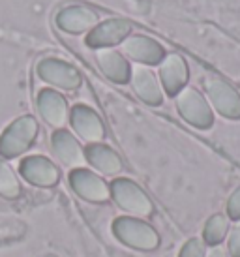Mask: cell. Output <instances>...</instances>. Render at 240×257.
<instances>
[{
    "instance_id": "cell-3",
    "label": "cell",
    "mask_w": 240,
    "mask_h": 257,
    "mask_svg": "<svg viewBox=\"0 0 240 257\" xmlns=\"http://www.w3.org/2000/svg\"><path fill=\"white\" fill-rule=\"evenodd\" d=\"M109 190L114 203L130 214L149 216L152 212V203L147 197V193L130 179H116Z\"/></svg>"
},
{
    "instance_id": "cell-8",
    "label": "cell",
    "mask_w": 240,
    "mask_h": 257,
    "mask_svg": "<svg viewBox=\"0 0 240 257\" xmlns=\"http://www.w3.org/2000/svg\"><path fill=\"white\" fill-rule=\"evenodd\" d=\"M51 147L58 160L70 167H77L85 162V152L77 143V139L71 136L68 130H57L51 139Z\"/></svg>"
},
{
    "instance_id": "cell-9",
    "label": "cell",
    "mask_w": 240,
    "mask_h": 257,
    "mask_svg": "<svg viewBox=\"0 0 240 257\" xmlns=\"http://www.w3.org/2000/svg\"><path fill=\"white\" fill-rule=\"evenodd\" d=\"M38 109H40L43 120L51 126H55V128H60L66 122V116H68L66 100L57 90H49V88L42 90L38 96Z\"/></svg>"
},
{
    "instance_id": "cell-4",
    "label": "cell",
    "mask_w": 240,
    "mask_h": 257,
    "mask_svg": "<svg viewBox=\"0 0 240 257\" xmlns=\"http://www.w3.org/2000/svg\"><path fill=\"white\" fill-rule=\"evenodd\" d=\"M38 75L45 83L55 85L58 88L73 90L81 85V75L71 64L58 60V58H45L38 64Z\"/></svg>"
},
{
    "instance_id": "cell-12",
    "label": "cell",
    "mask_w": 240,
    "mask_h": 257,
    "mask_svg": "<svg viewBox=\"0 0 240 257\" xmlns=\"http://www.w3.org/2000/svg\"><path fill=\"white\" fill-rule=\"evenodd\" d=\"M122 49H124L128 57H132L134 60H139V62H145V64H154L163 55L162 47L158 43L143 36L126 38L124 43H122Z\"/></svg>"
},
{
    "instance_id": "cell-16",
    "label": "cell",
    "mask_w": 240,
    "mask_h": 257,
    "mask_svg": "<svg viewBox=\"0 0 240 257\" xmlns=\"http://www.w3.org/2000/svg\"><path fill=\"white\" fill-rule=\"evenodd\" d=\"M162 79L167 92H175L186 79V68L178 57H169L162 66Z\"/></svg>"
},
{
    "instance_id": "cell-18",
    "label": "cell",
    "mask_w": 240,
    "mask_h": 257,
    "mask_svg": "<svg viewBox=\"0 0 240 257\" xmlns=\"http://www.w3.org/2000/svg\"><path fill=\"white\" fill-rule=\"evenodd\" d=\"M178 107L184 113V116L190 118L191 122L201 124V122L205 120V114H206L205 105L201 103V100L193 92H184L182 98L178 100Z\"/></svg>"
},
{
    "instance_id": "cell-13",
    "label": "cell",
    "mask_w": 240,
    "mask_h": 257,
    "mask_svg": "<svg viewBox=\"0 0 240 257\" xmlns=\"http://www.w3.org/2000/svg\"><path fill=\"white\" fill-rule=\"evenodd\" d=\"M96 60H98L101 72L105 73L107 77L114 81V83H126L130 79V66H128L126 58L120 53L113 49H99L96 53Z\"/></svg>"
},
{
    "instance_id": "cell-10",
    "label": "cell",
    "mask_w": 240,
    "mask_h": 257,
    "mask_svg": "<svg viewBox=\"0 0 240 257\" xmlns=\"http://www.w3.org/2000/svg\"><path fill=\"white\" fill-rule=\"evenodd\" d=\"M130 32V25L126 21H120V19H113V21H107L98 25L96 29L92 30L88 38H86V43L90 47H109V45H114L118 42H124Z\"/></svg>"
},
{
    "instance_id": "cell-14",
    "label": "cell",
    "mask_w": 240,
    "mask_h": 257,
    "mask_svg": "<svg viewBox=\"0 0 240 257\" xmlns=\"http://www.w3.org/2000/svg\"><path fill=\"white\" fill-rule=\"evenodd\" d=\"M96 23H98L96 14L86 8H68L58 15V27L73 34L92 29Z\"/></svg>"
},
{
    "instance_id": "cell-6",
    "label": "cell",
    "mask_w": 240,
    "mask_h": 257,
    "mask_svg": "<svg viewBox=\"0 0 240 257\" xmlns=\"http://www.w3.org/2000/svg\"><path fill=\"white\" fill-rule=\"evenodd\" d=\"M21 175L27 182L42 188L55 186L60 179L58 167L43 156H29L21 162Z\"/></svg>"
},
{
    "instance_id": "cell-21",
    "label": "cell",
    "mask_w": 240,
    "mask_h": 257,
    "mask_svg": "<svg viewBox=\"0 0 240 257\" xmlns=\"http://www.w3.org/2000/svg\"><path fill=\"white\" fill-rule=\"evenodd\" d=\"M47 257H57V255H47Z\"/></svg>"
},
{
    "instance_id": "cell-7",
    "label": "cell",
    "mask_w": 240,
    "mask_h": 257,
    "mask_svg": "<svg viewBox=\"0 0 240 257\" xmlns=\"http://www.w3.org/2000/svg\"><path fill=\"white\" fill-rule=\"evenodd\" d=\"M71 126L88 143H99L105 136L101 118L96 111H92L86 105H75L71 109Z\"/></svg>"
},
{
    "instance_id": "cell-15",
    "label": "cell",
    "mask_w": 240,
    "mask_h": 257,
    "mask_svg": "<svg viewBox=\"0 0 240 257\" xmlns=\"http://www.w3.org/2000/svg\"><path fill=\"white\" fill-rule=\"evenodd\" d=\"M132 75V85H134L135 92L139 94V98L147 101V103H160L162 101V92L160 86L156 83V77L152 75L149 68L143 66H135Z\"/></svg>"
},
{
    "instance_id": "cell-19",
    "label": "cell",
    "mask_w": 240,
    "mask_h": 257,
    "mask_svg": "<svg viewBox=\"0 0 240 257\" xmlns=\"http://www.w3.org/2000/svg\"><path fill=\"white\" fill-rule=\"evenodd\" d=\"M223 235V220L221 218H214L210 220L208 227H206V238L208 240H219V236Z\"/></svg>"
},
{
    "instance_id": "cell-5",
    "label": "cell",
    "mask_w": 240,
    "mask_h": 257,
    "mask_svg": "<svg viewBox=\"0 0 240 257\" xmlns=\"http://www.w3.org/2000/svg\"><path fill=\"white\" fill-rule=\"evenodd\" d=\"M70 184L79 197L92 201V203H101V201H105L111 195V190L105 184V180L99 179L96 173L88 171V169H75V171H71Z\"/></svg>"
},
{
    "instance_id": "cell-20",
    "label": "cell",
    "mask_w": 240,
    "mask_h": 257,
    "mask_svg": "<svg viewBox=\"0 0 240 257\" xmlns=\"http://www.w3.org/2000/svg\"><path fill=\"white\" fill-rule=\"evenodd\" d=\"M180 257H203V246L197 240H191V242L186 244Z\"/></svg>"
},
{
    "instance_id": "cell-17",
    "label": "cell",
    "mask_w": 240,
    "mask_h": 257,
    "mask_svg": "<svg viewBox=\"0 0 240 257\" xmlns=\"http://www.w3.org/2000/svg\"><path fill=\"white\" fill-rule=\"evenodd\" d=\"M19 193H21V184L15 177L14 169L0 156V195H4L8 199H15L19 197Z\"/></svg>"
},
{
    "instance_id": "cell-1",
    "label": "cell",
    "mask_w": 240,
    "mask_h": 257,
    "mask_svg": "<svg viewBox=\"0 0 240 257\" xmlns=\"http://www.w3.org/2000/svg\"><path fill=\"white\" fill-rule=\"evenodd\" d=\"M113 233L122 244H126L135 250H154L160 238L158 233L149 223L132 218V216H120L113 221Z\"/></svg>"
},
{
    "instance_id": "cell-2",
    "label": "cell",
    "mask_w": 240,
    "mask_h": 257,
    "mask_svg": "<svg viewBox=\"0 0 240 257\" xmlns=\"http://www.w3.org/2000/svg\"><path fill=\"white\" fill-rule=\"evenodd\" d=\"M36 136H38V124L32 116L27 114L14 120L0 136V156L15 158L23 154L34 143Z\"/></svg>"
},
{
    "instance_id": "cell-11",
    "label": "cell",
    "mask_w": 240,
    "mask_h": 257,
    "mask_svg": "<svg viewBox=\"0 0 240 257\" xmlns=\"http://www.w3.org/2000/svg\"><path fill=\"white\" fill-rule=\"evenodd\" d=\"M85 160L103 175H116L122 171V160L111 147L103 143H90L85 150Z\"/></svg>"
}]
</instances>
